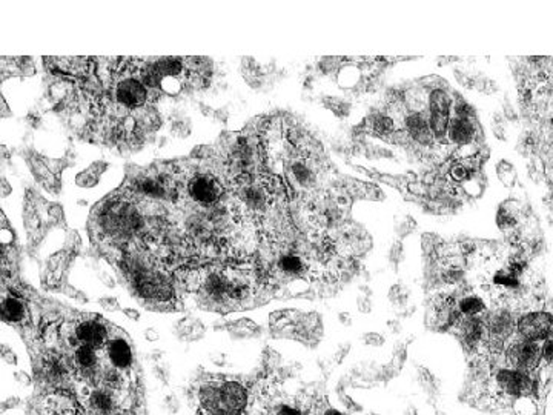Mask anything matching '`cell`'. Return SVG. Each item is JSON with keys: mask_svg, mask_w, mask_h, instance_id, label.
Returning <instances> with one entry per match:
<instances>
[{"mask_svg": "<svg viewBox=\"0 0 553 415\" xmlns=\"http://www.w3.org/2000/svg\"><path fill=\"white\" fill-rule=\"evenodd\" d=\"M496 397L516 398L520 396L534 397L540 388V382L534 372L515 368H498L493 374Z\"/></svg>", "mask_w": 553, "mask_h": 415, "instance_id": "obj_2", "label": "cell"}, {"mask_svg": "<svg viewBox=\"0 0 553 415\" xmlns=\"http://www.w3.org/2000/svg\"><path fill=\"white\" fill-rule=\"evenodd\" d=\"M188 195L200 206H214L221 199L223 188L212 174H197L188 182Z\"/></svg>", "mask_w": 553, "mask_h": 415, "instance_id": "obj_8", "label": "cell"}, {"mask_svg": "<svg viewBox=\"0 0 553 415\" xmlns=\"http://www.w3.org/2000/svg\"><path fill=\"white\" fill-rule=\"evenodd\" d=\"M359 309L361 312H370V309H372V301H370L369 297H360L359 299Z\"/></svg>", "mask_w": 553, "mask_h": 415, "instance_id": "obj_41", "label": "cell"}, {"mask_svg": "<svg viewBox=\"0 0 553 415\" xmlns=\"http://www.w3.org/2000/svg\"><path fill=\"white\" fill-rule=\"evenodd\" d=\"M428 108L430 112H443V114H451L452 100L447 91L443 88H433L429 93Z\"/></svg>", "mask_w": 553, "mask_h": 415, "instance_id": "obj_22", "label": "cell"}, {"mask_svg": "<svg viewBox=\"0 0 553 415\" xmlns=\"http://www.w3.org/2000/svg\"><path fill=\"white\" fill-rule=\"evenodd\" d=\"M154 63H156L158 73L163 79H179L186 73L185 60H181L180 58H162Z\"/></svg>", "mask_w": 553, "mask_h": 415, "instance_id": "obj_20", "label": "cell"}, {"mask_svg": "<svg viewBox=\"0 0 553 415\" xmlns=\"http://www.w3.org/2000/svg\"><path fill=\"white\" fill-rule=\"evenodd\" d=\"M3 256H5V249H3V245L0 243V260L3 258Z\"/></svg>", "mask_w": 553, "mask_h": 415, "instance_id": "obj_53", "label": "cell"}, {"mask_svg": "<svg viewBox=\"0 0 553 415\" xmlns=\"http://www.w3.org/2000/svg\"><path fill=\"white\" fill-rule=\"evenodd\" d=\"M389 328H392L390 330H392V333H395V334H398L401 330L400 325H398V321H389Z\"/></svg>", "mask_w": 553, "mask_h": 415, "instance_id": "obj_50", "label": "cell"}, {"mask_svg": "<svg viewBox=\"0 0 553 415\" xmlns=\"http://www.w3.org/2000/svg\"><path fill=\"white\" fill-rule=\"evenodd\" d=\"M140 82L143 83L145 88L149 91H157L162 88V82H163V77L160 76L158 69L156 67V63L154 62H148L145 63V65L140 68V76H138Z\"/></svg>", "mask_w": 553, "mask_h": 415, "instance_id": "obj_24", "label": "cell"}, {"mask_svg": "<svg viewBox=\"0 0 553 415\" xmlns=\"http://www.w3.org/2000/svg\"><path fill=\"white\" fill-rule=\"evenodd\" d=\"M514 411H515L516 415H536L538 414V405H536L534 397L520 396V397L515 398Z\"/></svg>", "mask_w": 553, "mask_h": 415, "instance_id": "obj_29", "label": "cell"}, {"mask_svg": "<svg viewBox=\"0 0 553 415\" xmlns=\"http://www.w3.org/2000/svg\"><path fill=\"white\" fill-rule=\"evenodd\" d=\"M11 194V185L6 179H0V197H8Z\"/></svg>", "mask_w": 553, "mask_h": 415, "instance_id": "obj_42", "label": "cell"}, {"mask_svg": "<svg viewBox=\"0 0 553 415\" xmlns=\"http://www.w3.org/2000/svg\"><path fill=\"white\" fill-rule=\"evenodd\" d=\"M291 173L297 185L305 189L314 188L317 184V174H315L314 168L309 164H306V160H293L291 164Z\"/></svg>", "mask_w": 553, "mask_h": 415, "instance_id": "obj_17", "label": "cell"}, {"mask_svg": "<svg viewBox=\"0 0 553 415\" xmlns=\"http://www.w3.org/2000/svg\"><path fill=\"white\" fill-rule=\"evenodd\" d=\"M514 206H510V202L502 203L501 208L498 209V214H496V224L502 231L514 229L518 224V219H520V209L516 208L515 203H512Z\"/></svg>", "mask_w": 553, "mask_h": 415, "instance_id": "obj_23", "label": "cell"}, {"mask_svg": "<svg viewBox=\"0 0 553 415\" xmlns=\"http://www.w3.org/2000/svg\"><path fill=\"white\" fill-rule=\"evenodd\" d=\"M145 337L146 339H148V342H157L158 340V333L156 329H152V328H149V329H146L145 330Z\"/></svg>", "mask_w": 553, "mask_h": 415, "instance_id": "obj_46", "label": "cell"}, {"mask_svg": "<svg viewBox=\"0 0 553 415\" xmlns=\"http://www.w3.org/2000/svg\"><path fill=\"white\" fill-rule=\"evenodd\" d=\"M99 305L105 309V311H109V312H114L120 309V306H118V301L114 297H102L99 300Z\"/></svg>", "mask_w": 553, "mask_h": 415, "instance_id": "obj_39", "label": "cell"}, {"mask_svg": "<svg viewBox=\"0 0 553 415\" xmlns=\"http://www.w3.org/2000/svg\"><path fill=\"white\" fill-rule=\"evenodd\" d=\"M478 128L473 118L452 116L447 126V142L458 148L461 159H471L475 154Z\"/></svg>", "mask_w": 553, "mask_h": 415, "instance_id": "obj_3", "label": "cell"}, {"mask_svg": "<svg viewBox=\"0 0 553 415\" xmlns=\"http://www.w3.org/2000/svg\"><path fill=\"white\" fill-rule=\"evenodd\" d=\"M73 339L75 346L77 344H85L94 349H102L107 346L109 342V328L99 317H88L82 319L75 323L73 329Z\"/></svg>", "mask_w": 553, "mask_h": 415, "instance_id": "obj_5", "label": "cell"}, {"mask_svg": "<svg viewBox=\"0 0 553 415\" xmlns=\"http://www.w3.org/2000/svg\"><path fill=\"white\" fill-rule=\"evenodd\" d=\"M152 360H156L157 363L162 360V357H163V351H152Z\"/></svg>", "mask_w": 553, "mask_h": 415, "instance_id": "obj_49", "label": "cell"}, {"mask_svg": "<svg viewBox=\"0 0 553 415\" xmlns=\"http://www.w3.org/2000/svg\"><path fill=\"white\" fill-rule=\"evenodd\" d=\"M516 328V321L514 314L506 308L495 309V311L489 315L486 321L487 329V343L492 351H501L510 335L514 334Z\"/></svg>", "mask_w": 553, "mask_h": 415, "instance_id": "obj_6", "label": "cell"}, {"mask_svg": "<svg viewBox=\"0 0 553 415\" xmlns=\"http://www.w3.org/2000/svg\"><path fill=\"white\" fill-rule=\"evenodd\" d=\"M419 376H421V378H419V382H421V385L424 386L426 389H428L429 392L432 391H437V380H435V377H433L430 372L428 371V369H424V368H421L419 369Z\"/></svg>", "mask_w": 553, "mask_h": 415, "instance_id": "obj_32", "label": "cell"}, {"mask_svg": "<svg viewBox=\"0 0 553 415\" xmlns=\"http://www.w3.org/2000/svg\"><path fill=\"white\" fill-rule=\"evenodd\" d=\"M17 377H19V382H22V383H25V385H30V383H31L30 377H28L26 374H24V372H19Z\"/></svg>", "mask_w": 553, "mask_h": 415, "instance_id": "obj_48", "label": "cell"}, {"mask_svg": "<svg viewBox=\"0 0 553 415\" xmlns=\"http://www.w3.org/2000/svg\"><path fill=\"white\" fill-rule=\"evenodd\" d=\"M338 320H340V323H343V325H346V326L352 325V317H351V314H349V312H340L338 314Z\"/></svg>", "mask_w": 553, "mask_h": 415, "instance_id": "obj_45", "label": "cell"}, {"mask_svg": "<svg viewBox=\"0 0 553 415\" xmlns=\"http://www.w3.org/2000/svg\"><path fill=\"white\" fill-rule=\"evenodd\" d=\"M337 80H338V85L341 88L354 89L356 85H360V83H361L363 73H361V69L356 65H351V63H347V65L341 67L338 69Z\"/></svg>", "mask_w": 553, "mask_h": 415, "instance_id": "obj_25", "label": "cell"}, {"mask_svg": "<svg viewBox=\"0 0 553 415\" xmlns=\"http://www.w3.org/2000/svg\"><path fill=\"white\" fill-rule=\"evenodd\" d=\"M325 63H329V65H331V63H334V60H332L331 58H326V59H325ZM332 68H337V65H332ZM329 71H331V67L325 69V73H329Z\"/></svg>", "mask_w": 553, "mask_h": 415, "instance_id": "obj_52", "label": "cell"}, {"mask_svg": "<svg viewBox=\"0 0 553 415\" xmlns=\"http://www.w3.org/2000/svg\"><path fill=\"white\" fill-rule=\"evenodd\" d=\"M200 288L203 291V297L208 300V303L212 305H228V279L225 271L220 270H209L201 276Z\"/></svg>", "mask_w": 553, "mask_h": 415, "instance_id": "obj_12", "label": "cell"}, {"mask_svg": "<svg viewBox=\"0 0 553 415\" xmlns=\"http://www.w3.org/2000/svg\"><path fill=\"white\" fill-rule=\"evenodd\" d=\"M368 122L370 125V130L380 137H389L397 132V121L389 114H384V112L374 114Z\"/></svg>", "mask_w": 553, "mask_h": 415, "instance_id": "obj_21", "label": "cell"}, {"mask_svg": "<svg viewBox=\"0 0 553 415\" xmlns=\"http://www.w3.org/2000/svg\"><path fill=\"white\" fill-rule=\"evenodd\" d=\"M492 283L504 291H516L521 286V280L507 268H501L493 274Z\"/></svg>", "mask_w": 553, "mask_h": 415, "instance_id": "obj_26", "label": "cell"}, {"mask_svg": "<svg viewBox=\"0 0 553 415\" xmlns=\"http://www.w3.org/2000/svg\"><path fill=\"white\" fill-rule=\"evenodd\" d=\"M408 299H409V291L404 290L403 286L400 285H395L390 288V292H389V300L392 303L397 305V306H404L408 303Z\"/></svg>", "mask_w": 553, "mask_h": 415, "instance_id": "obj_31", "label": "cell"}, {"mask_svg": "<svg viewBox=\"0 0 553 415\" xmlns=\"http://www.w3.org/2000/svg\"><path fill=\"white\" fill-rule=\"evenodd\" d=\"M126 383V372H122L111 364H103L99 369V385L105 388L122 392Z\"/></svg>", "mask_w": 553, "mask_h": 415, "instance_id": "obj_18", "label": "cell"}, {"mask_svg": "<svg viewBox=\"0 0 553 415\" xmlns=\"http://www.w3.org/2000/svg\"><path fill=\"white\" fill-rule=\"evenodd\" d=\"M26 305L17 297L3 299L0 301V319L6 323H20L26 319Z\"/></svg>", "mask_w": 553, "mask_h": 415, "instance_id": "obj_16", "label": "cell"}, {"mask_svg": "<svg viewBox=\"0 0 553 415\" xmlns=\"http://www.w3.org/2000/svg\"><path fill=\"white\" fill-rule=\"evenodd\" d=\"M126 74L118 79L114 87V100L118 107L125 109H140L143 108L146 102L149 98L148 89L137 76L129 74V71H125Z\"/></svg>", "mask_w": 553, "mask_h": 415, "instance_id": "obj_4", "label": "cell"}, {"mask_svg": "<svg viewBox=\"0 0 553 415\" xmlns=\"http://www.w3.org/2000/svg\"><path fill=\"white\" fill-rule=\"evenodd\" d=\"M311 406L309 403L303 405H291V403H277L272 409V415H309Z\"/></svg>", "mask_w": 553, "mask_h": 415, "instance_id": "obj_28", "label": "cell"}, {"mask_svg": "<svg viewBox=\"0 0 553 415\" xmlns=\"http://www.w3.org/2000/svg\"><path fill=\"white\" fill-rule=\"evenodd\" d=\"M496 175L504 186L512 188L516 184V170L515 166L510 164L507 160H501L498 165H496Z\"/></svg>", "mask_w": 553, "mask_h": 415, "instance_id": "obj_27", "label": "cell"}, {"mask_svg": "<svg viewBox=\"0 0 553 415\" xmlns=\"http://www.w3.org/2000/svg\"><path fill=\"white\" fill-rule=\"evenodd\" d=\"M85 405L89 415H111L120 407V396L117 391L97 385L87 392Z\"/></svg>", "mask_w": 553, "mask_h": 415, "instance_id": "obj_11", "label": "cell"}, {"mask_svg": "<svg viewBox=\"0 0 553 415\" xmlns=\"http://www.w3.org/2000/svg\"><path fill=\"white\" fill-rule=\"evenodd\" d=\"M506 357L512 368L535 372L541 367V346L538 342L521 339L510 344Z\"/></svg>", "mask_w": 553, "mask_h": 415, "instance_id": "obj_7", "label": "cell"}, {"mask_svg": "<svg viewBox=\"0 0 553 415\" xmlns=\"http://www.w3.org/2000/svg\"><path fill=\"white\" fill-rule=\"evenodd\" d=\"M323 415H345V414H341L340 411L334 409V407H329V409H326V411L323 412Z\"/></svg>", "mask_w": 553, "mask_h": 415, "instance_id": "obj_51", "label": "cell"}, {"mask_svg": "<svg viewBox=\"0 0 553 415\" xmlns=\"http://www.w3.org/2000/svg\"><path fill=\"white\" fill-rule=\"evenodd\" d=\"M240 189H239V200L242 206L251 214H262L269 206L271 195L263 184H255L252 182L248 174H242L239 177Z\"/></svg>", "mask_w": 553, "mask_h": 415, "instance_id": "obj_9", "label": "cell"}, {"mask_svg": "<svg viewBox=\"0 0 553 415\" xmlns=\"http://www.w3.org/2000/svg\"><path fill=\"white\" fill-rule=\"evenodd\" d=\"M165 407H166V411L170 412L171 415H176L180 411L179 398L174 396V394H170V396H166L165 397Z\"/></svg>", "mask_w": 553, "mask_h": 415, "instance_id": "obj_36", "label": "cell"}, {"mask_svg": "<svg viewBox=\"0 0 553 415\" xmlns=\"http://www.w3.org/2000/svg\"><path fill=\"white\" fill-rule=\"evenodd\" d=\"M363 340H365V343L369 344V346H383V344H384V337L380 335V334H377V333L365 334V337H363Z\"/></svg>", "mask_w": 553, "mask_h": 415, "instance_id": "obj_40", "label": "cell"}, {"mask_svg": "<svg viewBox=\"0 0 553 415\" xmlns=\"http://www.w3.org/2000/svg\"><path fill=\"white\" fill-rule=\"evenodd\" d=\"M404 132L412 142L419 146H430L433 142L429 130V118L421 111H410L403 118Z\"/></svg>", "mask_w": 553, "mask_h": 415, "instance_id": "obj_14", "label": "cell"}, {"mask_svg": "<svg viewBox=\"0 0 553 415\" xmlns=\"http://www.w3.org/2000/svg\"><path fill=\"white\" fill-rule=\"evenodd\" d=\"M275 270L282 274V276L297 279L302 277L307 272V262L296 252H288V254H282L277 260Z\"/></svg>", "mask_w": 553, "mask_h": 415, "instance_id": "obj_15", "label": "cell"}, {"mask_svg": "<svg viewBox=\"0 0 553 415\" xmlns=\"http://www.w3.org/2000/svg\"><path fill=\"white\" fill-rule=\"evenodd\" d=\"M107 358L108 364L120 369L122 372H128L132 364H134V351L129 340L125 335H117L109 339L107 343Z\"/></svg>", "mask_w": 553, "mask_h": 415, "instance_id": "obj_13", "label": "cell"}, {"mask_svg": "<svg viewBox=\"0 0 553 415\" xmlns=\"http://www.w3.org/2000/svg\"><path fill=\"white\" fill-rule=\"evenodd\" d=\"M123 314H125L126 317H128L129 320H134V321H138V320H140V312L136 311V309H132V308H125V309H123Z\"/></svg>", "mask_w": 553, "mask_h": 415, "instance_id": "obj_43", "label": "cell"}, {"mask_svg": "<svg viewBox=\"0 0 553 415\" xmlns=\"http://www.w3.org/2000/svg\"><path fill=\"white\" fill-rule=\"evenodd\" d=\"M111 415H137V412L131 411V409H117L114 414H111Z\"/></svg>", "mask_w": 553, "mask_h": 415, "instance_id": "obj_47", "label": "cell"}, {"mask_svg": "<svg viewBox=\"0 0 553 415\" xmlns=\"http://www.w3.org/2000/svg\"><path fill=\"white\" fill-rule=\"evenodd\" d=\"M541 362L545 367H550L553 362V344L552 339H545L541 346Z\"/></svg>", "mask_w": 553, "mask_h": 415, "instance_id": "obj_33", "label": "cell"}, {"mask_svg": "<svg viewBox=\"0 0 553 415\" xmlns=\"http://www.w3.org/2000/svg\"><path fill=\"white\" fill-rule=\"evenodd\" d=\"M152 371H154V376H156V378L160 380V382H162L163 385L170 383V369H167V364L156 363V364H154Z\"/></svg>", "mask_w": 553, "mask_h": 415, "instance_id": "obj_34", "label": "cell"}, {"mask_svg": "<svg viewBox=\"0 0 553 415\" xmlns=\"http://www.w3.org/2000/svg\"><path fill=\"white\" fill-rule=\"evenodd\" d=\"M199 403L206 415H243L249 406V391L237 380L206 382L199 389Z\"/></svg>", "mask_w": 553, "mask_h": 415, "instance_id": "obj_1", "label": "cell"}, {"mask_svg": "<svg viewBox=\"0 0 553 415\" xmlns=\"http://www.w3.org/2000/svg\"><path fill=\"white\" fill-rule=\"evenodd\" d=\"M97 184V177L93 173H82L77 175V185L80 186H94Z\"/></svg>", "mask_w": 553, "mask_h": 415, "instance_id": "obj_37", "label": "cell"}, {"mask_svg": "<svg viewBox=\"0 0 553 415\" xmlns=\"http://www.w3.org/2000/svg\"><path fill=\"white\" fill-rule=\"evenodd\" d=\"M0 357H2L6 363L17 364V355L14 354V351L10 346H6V344L0 346Z\"/></svg>", "mask_w": 553, "mask_h": 415, "instance_id": "obj_38", "label": "cell"}, {"mask_svg": "<svg viewBox=\"0 0 553 415\" xmlns=\"http://www.w3.org/2000/svg\"><path fill=\"white\" fill-rule=\"evenodd\" d=\"M389 258H390V262L394 263L395 266L401 262V260H403V245H401V242H395L394 245H392L390 252H389Z\"/></svg>", "mask_w": 553, "mask_h": 415, "instance_id": "obj_35", "label": "cell"}, {"mask_svg": "<svg viewBox=\"0 0 553 415\" xmlns=\"http://www.w3.org/2000/svg\"><path fill=\"white\" fill-rule=\"evenodd\" d=\"M457 309L461 317H478V315L486 312V303L480 295H464L460 301H457Z\"/></svg>", "mask_w": 553, "mask_h": 415, "instance_id": "obj_19", "label": "cell"}, {"mask_svg": "<svg viewBox=\"0 0 553 415\" xmlns=\"http://www.w3.org/2000/svg\"><path fill=\"white\" fill-rule=\"evenodd\" d=\"M325 105L338 117H347L349 112H351V105L346 103L345 100H340V98H325Z\"/></svg>", "mask_w": 553, "mask_h": 415, "instance_id": "obj_30", "label": "cell"}, {"mask_svg": "<svg viewBox=\"0 0 553 415\" xmlns=\"http://www.w3.org/2000/svg\"><path fill=\"white\" fill-rule=\"evenodd\" d=\"M552 328V315L550 312L544 311H532L524 314L516 323V329L523 339L532 342H544L545 339H550Z\"/></svg>", "mask_w": 553, "mask_h": 415, "instance_id": "obj_10", "label": "cell"}, {"mask_svg": "<svg viewBox=\"0 0 553 415\" xmlns=\"http://www.w3.org/2000/svg\"><path fill=\"white\" fill-rule=\"evenodd\" d=\"M349 348H351V346H349V344H346V346H343V344H341L340 349H338V353H337L338 355H335V362H337V363H341V362H343V358H345V357L347 355V351H349Z\"/></svg>", "mask_w": 553, "mask_h": 415, "instance_id": "obj_44", "label": "cell"}]
</instances>
